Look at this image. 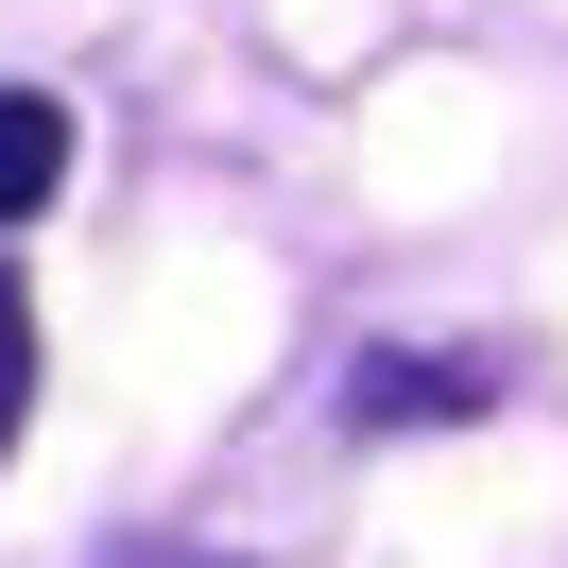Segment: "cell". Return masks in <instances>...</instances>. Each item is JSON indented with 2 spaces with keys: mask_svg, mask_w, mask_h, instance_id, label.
<instances>
[{
  "mask_svg": "<svg viewBox=\"0 0 568 568\" xmlns=\"http://www.w3.org/2000/svg\"><path fill=\"white\" fill-rule=\"evenodd\" d=\"M345 414L362 430H465V414H499V362H465V345H362Z\"/></svg>",
  "mask_w": 568,
  "mask_h": 568,
  "instance_id": "1",
  "label": "cell"
},
{
  "mask_svg": "<svg viewBox=\"0 0 568 568\" xmlns=\"http://www.w3.org/2000/svg\"><path fill=\"white\" fill-rule=\"evenodd\" d=\"M70 190V104L52 87H0V224H36Z\"/></svg>",
  "mask_w": 568,
  "mask_h": 568,
  "instance_id": "2",
  "label": "cell"
},
{
  "mask_svg": "<svg viewBox=\"0 0 568 568\" xmlns=\"http://www.w3.org/2000/svg\"><path fill=\"white\" fill-rule=\"evenodd\" d=\"M36 430V293H18V258H0V448Z\"/></svg>",
  "mask_w": 568,
  "mask_h": 568,
  "instance_id": "3",
  "label": "cell"
}]
</instances>
